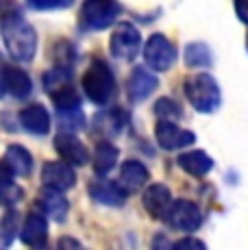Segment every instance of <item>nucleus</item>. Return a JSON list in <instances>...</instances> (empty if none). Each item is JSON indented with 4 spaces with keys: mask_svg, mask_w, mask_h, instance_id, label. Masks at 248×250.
I'll use <instances>...</instances> for the list:
<instances>
[{
    "mask_svg": "<svg viewBox=\"0 0 248 250\" xmlns=\"http://www.w3.org/2000/svg\"><path fill=\"white\" fill-rule=\"evenodd\" d=\"M0 35L9 55L18 61H31L37 50V33L20 13H7L0 20Z\"/></svg>",
    "mask_w": 248,
    "mask_h": 250,
    "instance_id": "1",
    "label": "nucleus"
},
{
    "mask_svg": "<svg viewBox=\"0 0 248 250\" xmlns=\"http://www.w3.org/2000/svg\"><path fill=\"white\" fill-rule=\"evenodd\" d=\"M189 104L200 113H213L222 103L220 85L211 74H192L183 83Z\"/></svg>",
    "mask_w": 248,
    "mask_h": 250,
    "instance_id": "2",
    "label": "nucleus"
},
{
    "mask_svg": "<svg viewBox=\"0 0 248 250\" xmlns=\"http://www.w3.org/2000/svg\"><path fill=\"white\" fill-rule=\"evenodd\" d=\"M113 89H116V79H113V72L104 61H92L89 68L83 74V91L92 103L104 104L111 98Z\"/></svg>",
    "mask_w": 248,
    "mask_h": 250,
    "instance_id": "3",
    "label": "nucleus"
},
{
    "mask_svg": "<svg viewBox=\"0 0 248 250\" xmlns=\"http://www.w3.org/2000/svg\"><path fill=\"white\" fill-rule=\"evenodd\" d=\"M122 13V7L118 0H83L81 7V26L87 31H103L111 26Z\"/></svg>",
    "mask_w": 248,
    "mask_h": 250,
    "instance_id": "4",
    "label": "nucleus"
},
{
    "mask_svg": "<svg viewBox=\"0 0 248 250\" xmlns=\"http://www.w3.org/2000/svg\"><path fill=\"white\" fill-rule=\"evenodd\" d=\"M142 48V35L133 24L128 22H122L118 24V28L113 31L111 35V42H109V50L116 59H122V61H131L137 57Z\"/></svg>",
    "mask_w": 248,
    "mask_h": 250,
    "instance_id": "5",
    "label": "nucleus"
},
{
    "mask_svg": "<svg viewBox=\"0 0 248 250\" xmlns=\"http://www.w3.org/2000/svg\"><path fill=\"white\" fill-rule=\"evenodd\" d=\"M144 59L152 70L157 72H165L172 68L174 59H176V48L165 35H150V40L144 46Z\"/></svg>",
    "mask_w": 248,
    "mask_h": 250,
    "instance_id": "6",
    "label": "nucleus"
},
{
    "mask_svg": "<svg viewBox=\"0 0 248 250\" xmlns=\"http://www.w3.org/2000/svg\"><path fill=\"white\" fill-rule=\"evenodd\" d=\"M165 222L176 230L183 233H194L203 224V213L194 203L189 200H172L168 213H165Z\"/></svg>",
    "mask_w": 248,
    "mask_h": 250,
    "instance_id": "7",
    "label": "nucleus"
},
{
    "mask_svg": "<svg viewBox=\"0 0 248 250\" xmlns=\"http://www.w3.org/2000/svg\"><path fill=\"white\" fill-rule=\"evenodd\" d=\"M155 137L164 150H179V148L192 146L196 142V135L192 131L176 126L174 120H159L155 126Z\"/></svg>",
    "mask_w": 248,
    "mask_h": 250,
    "instance_id": "8",
    "label": "nucleus"
},
{
    "mask_svg": "<svg viewBox=\"0 0 248 250\" xmlns=\"http://www.w3.org/2000/svg\"><path fill=\"white\" fill-rule=\"evenodd\" d=\"M41 181H44V185L65 191L70 187H74L76 174L68 161H48L41 170Z\"/></svg>",
    "mask_w": 248,
    "mask_h": 250,
    "instance_id": "9",
    "label": "nucleus"
},
{
    "mask_svg": "<svg viewBox=\"0 0 248 250\" xmlns=\"http://www.w3.org/2000/svg\"><path fill=\"white\" fill-rule=\"evenodd\" d=\"M55 150L59 152V157L63 161H68L70 166H85L89 161V152L83 144L79 142L70 133H59L55 137Z\"/></svg>",
    "mask_w": 248,
    "mask_h": 250,
    "instance_id": "10",
    "label": "nucleus"
},
{
    "mask_svg": "<svg viewBox=\"0 0 248 250\" xmlns=\"http://www.w3.org/2000/svg\"><path fill=\"white\" fill-rule=\"evenodd\" d=\"M144 209L150 213V218H165L170 205H172V194H170V187L161 185V183H155L148 189L144 191Z\"/></svg>",
    "mask_w": 248,
    "mask_h": 250,
    "instance_id": "11",
    "label": "nucleus"
},
{
    "mask_svg": "<svg viewBox=\"0 0 248 250\" xmlns=\"http://www.w3.org/2000/svg\"><path fill=\"white\" fill-rule=\"evenodd\" d=\"M37 205L55 222H63L65 215H68V200L61 196V189H55V187L44 185V189L37 194Z\"/></svg>",
    "mask_w": 248,
    "mask_h": 250,
    "instance_id": "12",
    "label": "nucleus"
},
{
    "mask_svg": "<svg viewBox=\"0 0 248 250\" xmlns=\"http://www.w3.org/2000/svg\"><path fill=\"white\" fill-rule=\"evenodd\" d=\"M48 237V222L41 213L33 211L26 215L24 227H22V242L31 248H44Z\"/></svg>",
    "mask_w": 248,
    "mask_h": 250,
    "instance_id": "13",
    "label": "nucleus"
},
{
    "mask_svg": "<svg viewBox=\"0 0 248 250\" xmlns=\"http://www.w3.org/2000/svg\"><path fill=\"white\" fill-rule=\"evenodd\" d=\"M126 89H128V98L133 103H142V100H146L157 89V76H152L144 68H135L131 72V76H128Z\"/></svg>",
    "mask_w": 248,
    "mask_h": 250,
    "instance_id": "14",
    "label": "nucleus"
},
{
    "mask_svg": "<svg viewBox=\"0 0 248 250\" xmlns=\"http://www.w3.org/2000/svg\"><path fill=\"white\" fill-rule=\"evenodd\" d=\"M89 196L96 203L107 207H120L126 200V189L120 183H109V181H96L89 185Z\"/></svg>",
    "mask_w": 248,
    "mask_h": 250,
    "instance_id": "15",
    "label": "nucleus"
},
{
    "mask_svg": "<svg viewBox=\"0 0 248 250\" xmlns=\"http://www.w3.org/2000/svg\"><path fill=\"white\" fill-rule=\"evenodd\" d=\"M20 124L33 135H46L50 128V115L44 104H31L20 111Z\"/></svg>",
    "mask_w": 248,
    "mask_h": 250,
    "instance_id": "16",
    "label": "nucleus"
},
{
    "mask_svg": "<svg viewBox=\"0 0 248 250\" xmlns=\"http://www.w3.org/2000/svg\"><path fill=\"white\" fill-rule=\"evenodd\" d=\"M179 166L192 176H205L213 170V159L205 150H187L179 157Z\"/></svg>",
    "mask_w": 248,
    "mask_h": 250,
    "instance_id": "17",
    "label": "nucleus"
},
{
    "mask_svg": "<svg viewBox=\"0 0 248 250\" xmlns=\"http://www.w3.org/2000/svg\"><path fill=\"white\" fill-rule=\"evenodd\" d=\"M148 181V170L140 161H126L120 167V185L126 191H137Z\"/></svg>",
    "mask_w": 248,
    "mask_h": 250,
    "instance_id": "18",
    "label": "nucleus"
},
{
    "mask_svg": "<svg viewBox=\"0 0 248 250\" xmlns=\"http://www.w3.org/2000/svg\"><path fill=\"white\" fill-rule=\"evenodd\" d=\"M4 161L9 163V167H11L18 176H28L31 170H33L31 152H28L24 146H20V144H11V146L7 148V152H4Z\"/></svg>",
    "mask_w": 248,
    "mask_h": 250,
    "instance_id": "19",
    "label": "nucleus"
},
{
    "mask_svg": "<svg viewBox=\"0 0 248 250\" xmlns=\"http://www.w3.org/2000/svg\"><path fill=\"white\" fill-rule=\"evenodd\" d=\"M4 87L11 91L16 98H26L33 89V83L24 70L9 65V68H4Z\"/></svg>",
    "mask_w": 248,
    "mask_h": 250,
    "instance_id": "20",
    "label": "nucleus"
},
{
    "mask_svg": "<svg viewBox=\"0 0 248 250\" xmlns=\"http://www.w3.org/2000/svg\"><path fill=\"white\" fill-rule=\"evenodd\" d=\"M118 163V148L111 146L109 142H98L94 150V170L98 176H104L116 167Z\"/></svg>",
    "mask_w": 248,
    "mask_h": 250,
    "instance_id": "21",
    "label": "nucleus"
},
{
    "mask_svg": "<svg viewBox=\"0 0 248 250\" xmlns=\"http://www.w3.org/2000/svg\"><path fill=\"white\" fill-rule=\"evenodd\" d=\"M213 63V55L207 44L203 42H194L185 48V65L189 68H209Z\"/></svg>",
    "mask_w": 248,
    "mask_h": 250,
    "instance_id": "22",
    "label": "nucleus"
},
{
    "mask_svg": "<svg viewBox=\"0 0 248 250\" xmlns=\"http://www.w3.org/2000/svg\"><path fill=\"white\" fill-rule=\"evenodd\" d=\"M52 104L59 109V113H68V111H79L81 107V98L79 94L70 87V85H63L57 91H52Z\"/></svg>",
    "mask_w": 248,
    "mask_h": 250,
    "instance_id": "23",
    "label": "nucleus"
},
{
    "mask_svg": "<svg viewBox=\"0 0 248 250\" xmlns=\"http://www.w3.org/2000/svg\"><path fill=\"white\" fill-rule=\"evenodd\" d=\"M63 85H70V72L65 68H55L44 74V87L48 89V94L63 87Z\"/></svg>",
    "mask_w": 248,
    "mask_h": 250,
    "instance_id": "24",
    "label": "nucleus"
},
{
    "mask_svg": "<svg viewBox=\"0 0 248 250\" xmlns=\"http://www.w3.org/2000/svg\"><path fill=\"white\" fill-rule=\"evenodd\" d=\"M155 113L161 120H179L183 111H181V104L172 98H159L155 103Z\"/></svg>",
    "mask_w": 248,
    "mask_h": 250,
    "instance_id": "25",
    "label": "nucleus"
},
{
    "mask_svg": "<svg viewBox=\"0 0 248 250\" xmlns=\"http://www.w3.org/2000/svg\"><path fill=\"white\" fill-rule=\"evenodd\" d=\"M22 198V189L16 187L11 181H0V207L13 205Z\"/></svg>",
    "mask_w": 248,
    "mask_h": 250,
    "instance_id": "26",
    "label": "nucleus"
},
{
    "mask_svg": "<svg viewBox=\"0 0 248 250\" xmlns=\"http://www.w3.org/2000/svg\"><path fill=\"white\" fill-rule=\"evenodd\" d=\"M18 211H13V209H9L7 213H4V218H2V235H4V244H11V239H13V235H16V230H18Z\"/></svg>",
    "mask_w": 248,
    "mask_h": 250,
    "instance_id": "27",
    "label": "nucleus"
},
{
    "mask_svg": "<svg viewBox=\"0 0 248 250\" xmlns=\"http://www.w3.org/2000/svg\"><path fill=\"white\" fill-rule=\"evenodd\" d=\"M74 0H28V4H31L33 9H37V11H46V9H65Z\"/></svg>",
    "mask_w": 248,
    "mask_h": 250,
    "instance_id": "28",
    "label": "nucleus"
},
{
    "mask_svg": "<svg viewBox=\"0 0 248 250\" xmlns=\"http://www.w3.org/2000/svg\"><path fill=\"white\" fill-rule=\"evenodd\" d=\"M174 248H176V250H183V248H198V250H203V248H205V244H203V242H198V239L185 237V239H181V242H176V244H174Z\"/></svg>",
    "mask_w": 248,
    "mask_h": 250,
    "instance_id": "29",
    "label": "nucleus"
},
{
    "mask_svg": "<svg viewBox=\"0 0 248 250\" xmlns=\"http://www.w3.org/2000/svg\"><path fill=\"white\" fill-rule=\"evenodd\" d=\"M235 13H237V18L248 26V0H235Z\"/></svg>",
    "mask_w": 248,
    "mask_h": 250,
    "instance_id": "30",
    "label": "nucleus"
},
{
    "mask_svg": "<svg viewBox=\"0 0 248 250\" xmlns=\"http://www.w3.org/2000/svg\"><path fill=\"white\" fill-rule=\"evenodd\" d=\"M13 174H16V172L9 167V163H7V161H4V163L0 161V181H11Z\"/></svg>",
    "mask_w": 248,
    "mask_h": 250,
    "instance_id": "31",
    "label": "nucleus"
},
{
    "mask_svg": "<svg viewBox=\"0 0 248 250\" xmlns=\"http://www.w3.org/2000/svg\"><path fill=\"white\" fill-rule=\"evenodd\" d=\"M63 246H79V242H72V239H61L59 248H63Z\"/></svg>",
    "mask_w": 248,
    "mask_h": 250,
    "instance_id": "32",
    "label": "nucleus"
},
{
    "mask_svg": "<svg viewBox=\"0 0 248 250\" xmlns=\"http://www.w3.org/2000/svg\"><path fill=\"white\" fill-rule=\"evenodd\" d=\"M2 89H4V76H0V96H2Z\"/></svg>",
    "mask_w": 248,
    "mask_h": 250,
    "instance_id": "33",
    "label": "nucleus"
},
{
    "mask_svg": "<svg viewBox=\"0 0 248 250\" xmlns=\"http://www.w3.org/2000/svg\"><path fill=\"white\" fill-rule=\"evenodd\" d=\"M246 50H248V35H246Z\"/></svg>",
    "mask_w": 248,
    "mask_h": 250,
    "instance_id": "34",
    "label": "nucleus"
}]
</instances>
